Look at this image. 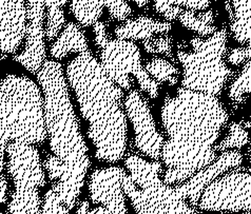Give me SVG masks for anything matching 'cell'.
I'll return each mask as SVG.
<instances>
[{"label":"cell","instance_id":"6da1fadb","mask_svg":"<svg viewBox=\"0 0 251 214\" xmlns=\"http://www.w3.org/2000/svg\"><path fill=\"white\" fill-rule=\"evenodd\" d=\"M160 117L168 136L160 158L163 181L177 186L218 157L215 146L229 113L215 95L182 87L165 98Z\"/></svg>","mask_w":251,"mask_h":214},{"label":"cell","instance_id":"7a4b0ae2","mask_svg":"<svg viewBox=\"0 0 251 214\" xmlns=\"http://www.w3.org/2000/svg\"><path fill=\"white\" fill-rule=\"evenodd\" d=\"M66 73L82 119L88 122V137L95 148L97 160L121 161L128 140L123 89L109 77L89 50L70 61Z\"/></svg>","mask_w":251,"mask_h":214},{"label":"cell","instance_id":"3957f363","mask_svg":"<svg viewBox=\"0 0 251 214\" xmlns=\"http://www.w3.org/2000/svg\"><path fill=\"white\" fill-rule=\"evenodd\" d=\"M37 80L44 94L50 148L65 166L64 175L52 185V189L60 202L72 210L78 202L91 165L88 147L70 99L69 84L61 65L55 60H46L37 72Z\"/></svg>","mask_w":251,"mask_h":214},{"label":"cell","instance_id":"277c9868","mask_svg":"<svg viewBox=\"0 0 251 214\" xmlns=\"http://www.w3.org/2000/svg\"><path fill=\"white\" fill-rule=\"evenodd\" d=\"M0 131L10 142L41 144L47 140L43 91L26 76L0 81Z\"/></svg>","mask_w":251,"mask_h":214},{"label":"cell","instance_id":"5b68a950","mask_svg":"<svg viewBox=\"0 0 251 214\" xmlns=\"http://www.w3.org/2000/svg\"><path fill=\"white\" fill-rule=\"evenodd\" d=\"M122 186L136 214H198L180 194L176 186L163 181V165L159 161H146L129 155L125 161Z\"/></svg>","mask_w":251,"mask_h":214},{"label":"cell","instance_id":"8992f818","mask_svg":"<svg viewBox=\"0 0 251 214\" xmlns=\"http://www.w3.org/2000/svg\"><path fill=\"white\" fill-rule=\"evenodd\" d=\"M227 40V31L221 29L209 37L191 38L190 51H177L183 67V88L215 96L222 93L234 74L225 61Z\"/></svg>","mask_w":251,"mask_h":214},{"label":"cell","instance_id":"52a82bcc","mask_svg":"<svg viewBox=\"0 0 251 214\" xmlns=\"http://www.w3.org/2000/svg\"><path fill=\"white\" fill-rule=\"evenodd\" d=\"M100 64L109 77L122 89L130 90L135 77L139 88L150 98L158 96L159 84L143 67L141 52L134 41L109 39L100 48Z\"/></svg>","mask_w":251,"mask_h":214},{"label":"cell","instance_id":"ba28073f","mask_svg":"<svg viewBox=\"0 0 251 214\" xmlns=\"http://www.w3.org/2000/svg\"><path fill=\"white\" fill-rule=\"evenodd\" d=\"M249 167L233 168L213 181L203 192L198 208L203 211H251V147Z\"/></svg>","mask_w":251,"mask_h":214},{"label":"cell","instance_id":"9c48e42d","mask_svg":"<svg viewBox=\"0 0 251 214\" xmlns=\"http://www.w3.org/2000/svg\"><path fill=\"white\" fill-rule=\"evenodd\" d=\"M124 106L133 127L136 149L151 160L159 161L165 140L157 131L147 99L137 90H131L126 96Z\"/></svg>","mask_w":251,"mask_h":214},{"label":"cell","instance_id":"30bf717a","mask_svg":"<svg viewBox=\"0 0 251 214\" xmlns=\"http://www.w3.org/2000/svg\"><path fill=\"white\" fill-rule=\"evenodd\" d=\"M27 24L25 46L14 60L25 68L31 74H36L46 61L45 19L47 9L45 0H26Z\"/></svg>","mask_w":251,"mask_h":214},{"label":"cell","instance_id":"8fae6325","mask_svg":"<svg viewBox=\"0 0 251 214\" xmlns=\"http://www.w3.org/2000/svg\"><path fill=\"white\" fill-rule=\"evenodd\" d=\"M125 170L120 167L93 171L89 178L88 191L93 204H100L111 214H128L122 177Z\"/></svg>","mask_w":251,"mask_h":214},{"label":"cell","instance_id":"7c38bea8","mask_svg":"<svg viewBox=\"0 0 251 214\" xmlns=\"http://www.w3.org/2000/svg\"><path fill=\"white\" fill-rule=\"evenodd\" d=\"M6 168L14 186L35 185L43 188L46 185L44 165L37 149L33 144L10 142L6 148Z\"/></svg>","mask_w":251,"mask_h":214},{"label":"cell","instance_id":"4fadbf2b","mask_svg":"<svg viewBox=\"0 0 251 214\" xmlns=\"http://www.w3.org/2000/svg\"><path fill=\"white\" fill-rule=\"evenodd\" d=\"M243 160L244 156L239 150L222 152L213 163L176 187L186 201L197 208L203 192L208 186L229 170L239 167L243 164Z\"/></svg>","mask_w":251,"mask_h":214},{"label":"cell","instance_id":"5bb4252c","mask_svg":"<svg viewBox=\"0 0 251 214\" xmlns=\"http://www.w3.org/2000/svg\"><path fill=\"white\" fill-rule=\"evenodd\" d=\"M26 24V0H0V51H18L25 39Z\"/></svg>","mask_w":251,"mask_h":214},{"label":"cell","instance_id":"9a60e30c","mask_svg":"<svg viewBox=\"0 0 251 214\" xmlns=\"http://www.w3.org/2000/svg\"><path fill=\"white\" fill-rule=\"evenodd\" d=\"M172 29L169 22H163L149 16H138L129 18L118 25L114 33L118 39L125 40H147L159 34H167Z\"/></svg>","mask_w":251,"mask_h":214},{"label":"cell","instance_id":"2e32d148","mask_svg":"<svg viewBox=\"0 0 251 214\" xmlns=\"http://www.w3.org/2000/svg\"><path fill=\"white\" fill-rule=\"evenodd\" d=\"M226 11L230 19V32L241 45L251 39V0H226Z\"/></svg>","mask_w":251,"mask_h":214},{"label":"cell","instance_id":"e0dca14e","mask_svg":"<svg viewBox=\"0 0 251 214\" xmlns=\"http://www.w3.org/2000/svg\"><path fill=\"white\" fill-rule=\"evenodd\" d=\"M88 50V40L81 27L74 23H69L52 44L50 54L55 59H62L69 54H80Z\"/></svg>","mask_w":251,"mask_h":214},{"label":"cell","instance_id":"ac0fdd59","mask_svg":"<svg viewBox=\"0 0 251 214\" xmlns=\"http://www.w3.org/2000/svg\"><path fill=\"white\" fill-rule=\"evenodd\" d=\"M39 187L34 185H17L11 194L8 206L10 214H41Z\"/></svg>","mask_w":251,"mask_h":214},{"label":"cell","instance_id":"d6986e66","mask_svg":"<svg viewBox=\"0 0 251 214\" xmlns=\"http://www.w3.org/2000/svg\"><path fill=\"white\" fill-rule=\"evenodd\" d=\"M178 20L184 27L197 33L200 37H209L218 31L212 10H183Z\"/></svg>","mask_w":251,"mask_h":214},{"label":"cell","instance_id":"ffe728a7","mask_svg":"<svg viewBox=\"0 0 251 214\" xmlns=\"http://www.w3.org/2000/svg\"><path fill=\"white\" fill-rule=\"evenodd\" d=\"M211 0H153L155 11L167 22L178 19L183 10L204 11L209 8Z\"/></svg>","mask_w":251,"mask_h":214},{"label":"cell","instance_id":"44dd1931","mask_svg":"<svg viewBox=\"0 0 251 214\" xmlns=\"http://www.w3.org/2000/svg\"><path fill=\"white\" fill-rule=\"evenodd\" d=\"M106 0H71L70 12L82 26L94 25L99 23Z\"/></svg>","mask_w":251,"mask_h":214},{"label":"cell","instance_id":"7402d4cb","mask_svg":"<svg viewBox=\"0 0 251 214\" xmlns=\"http://www.w3.org/2000/svg\"><path fill=\"white\" fill-rule=\"evenodd\" d=\"M68 0H45L46 15V37L49 41L56 39L66 24L65 6Z\"/></svg>","mask_w":251,"mask_h":214},{"label":"cell","instance_id":"603a6c76","mask_svg":"<svg viewBox=\"0 0 251 214\" xmlns=\"http://www.w3.org/2000/svg\"><path fill=\"white\" fill-rule=\"evenodd\" d=\"M251 96V59L244 65L241 73L229 86L228 97L234 107H239Z\"/></svg>","mask_w":251,"mask_h":214},{"label":"cell","instance_id":"cb8c5ba5","mask_svg":"<svg viewBox=\"0 0 251 214\" xmlns=\"http://www.w3.org/2000/svg\"><path fill=\"white\" fill-rule=\"evenodd\" d=\"M145 69L150 74L151 77L155 79L158 84H168L170 86L177 84L179 71L169 60L154 57L146 64Z\"/></svg>","mask_w":251,"mask_h":214},{"label":"cell","instance_id":"d4e9b609","mask_svg":"<svg viewBox=\"0 0 251 214\" xmlns=\"http://www.w3.org/2000/svg\"><path fill=\"white\" fill-rule=\"evenodd\" d=\"M250 143L249 132L242 123L231 122L228 127V134L220 143L215 146L217 152L228 150H239Z\"/></svg>","mask_w":251,"mask_h":214},{"label":"cell","instance_id":"484cf974","mask_svg":"<svg viewBox=\"0 0 251 214\" xmlns=\"http://www.w3.org/2000/svg\"><path fill=\"white\" fill-rule=\"evenodd\" d=\"M144 48L147 53L150 54H163L173 58V38L167 34H159L147 40H144Z\"/></svg>","mask_w":251,"mask_h":214},{"label":"cell","instance_id":"4316f807","mask_svg":"<svg viewBox=\"0 0 251 214\" xmlns=\"http://www.w3.org/2000/svg\"><path fill=\"white\" fill-rule=\"evenodd\" d=\"M69 208L60 202L53 189L49 190L41 204V214H70Z\"/></svg>","mask_w":251,"mask_h":214},{"label":"cell","instance_id":"83f0119b","mask_svg":"<svg viewBox=\"0 0 251 214\" xmlns=\"http://www.w3.org/2000/svg\"><path fill=\"white\" fill-rule=\"evenodd\" d=\"M106 8L109 11L110 17L116 22H126L129 19L132 9L126 0H106Z\"/></svg>","mask_w":251,"mask_h":214},{"label":"cell","instance_id":"f1b7e54d","mask_svg":"<svg viewBox=\"0 0 251 214\" xmlns=\"http://www.w3.org/2000/svg\"><path fill=\"white\" fill-rule=\"evenodd\" d=\"M44 167L48 172V175L49 178H50V181L53 184L57 183L60 177L64 175V172H65V166L64 163H62L57 156L50 155L47 157V160L44 163Z\"/></svg>","mask_w":251,"mask_h":214},{"label":"cell","instance_id":"f546056e","mask_svg":"<svg viewBox=\"0 0 251 214\" xmlns=\"http://www.w3.org/2000/svg\"><path fill=\"white\" fill-rule=\"evenodd\" d=\"M250 59L251 49H249L247 46L243 48H235V49H232L227 55V63L234 67L245 64Z\"/></svg>","mask_w":251,"mask_h":214},{"label":"cell","instance_id":"4dcf8cb0","mask_svg":"<svg viewBox=\"0 0 251 214\" xmlns=\"http://www.w3.org/2000/svg\"><path fill=\"white\" fill-rule=\"evenodd\" d=\"M94 35L95 44L100 49V48L109 40L106 32V25H104L103 23L99 22L94 24Z\"/></svg>","mask_w":251,"mask_h":214},{"label":"cell","instance_id":"1f68e13d","mask_svg":"<svg viewBox=\"0 0 251 214\" xmlns=\"http://www.w3.org/2000/svg\"><path fill=\"white\" fill-rule=\"evenodd\" d=\"M76 214H111V212L107 208H104L103 206H99L94 209L90 208L89 202L83 201L80 203Z\"/></svg>","mask_w":251,"mask_h":214},{"label":"cell","instance_id":"d6a6232c","mask_svg":"<svg viewBox=\"0 0 251 214\" xmlns=\"http://www.w3.org/2000/svg\"><path fill=\"white\" fill-rule=\"evenodd\" d=\"M2 171L3 170L0 169V205L5 203L8 198V183L2 174Z\"/></svg>","mask_w":251,"mask_h":214},{"label":"cell","instance_id":"836d02e7","mask_svg":"<svg viewBox=\"0 0 251 214\" xmlns=\"http://www.w3.org/2000/svg\"><path fill=\"white\" fill-rule=\"evenodd\" d=\"M130 1L135 3L138 8H142V9L146 8L149 3V0H130Z\"/></svg>","mask_w":251,"mask_h":214},{"label":"cell","instance_id":"e575fe53","mask_svg":"<svg viewBox=\"0 0 251 214\" xmlns=\"http://www.w3.org/2000/svg\"><path fill=\"white\" fill-rule=\"evenodd\" d=\"M244 126H245L246 129H249L250 132H251V121H246L244 122Z\"/></svg>","mask_w":251,"mask_h":214},{"label":"cell","instance_id":"d590c367","mask_svg":"<svg viewBox=\"0 0 251 214\" xmlns=\"http://www.w3.org/2000/svg\"><path fill=\"white\" fill-rule=\"evenodd\" d=\"M247 47L249 48V49H251V39L248 41V45H247Z\"/></svg>","mask_w":251,"mask_h":214},{"label":"cell","instance_id":"8d00e7d4","mask_svg":"<svg viewBox=\"0 0 251 214\" xmlns=\"http://www.w3.org/2000/svg\"><path fill=\"white\" fill-rule=\"evenodd\" d=\"M242 214H251V211H244Z\"/></svg>","mask_w":251,"mask_h":214},{"label":"cell","instance_id":"74e56055","mask_svg":"<svg viewBox=\"0 0 251 214\" xmlns=\"http://www.w3.org/2000/svg\"><path fill=\"white\" fill-rule=\"evenodd\" d=\"M217 214H228V213H224V212H220V213H217Z\"/></svg>","mask_w":251,"mask_h":214},{"label":"cell","instance_id":"f35d334b","mask_svg":"<svg viewBox=\"0 0 251 214\" xmlns=\"http://www.w3.org/2000/svg\"><path fill=\"white\" fill-rule=\"evenodd\" d=\"M0 214H3V213H1V212H0Z\"/></svg>","mask_w":251,"mask_h":214}]
</instances>
